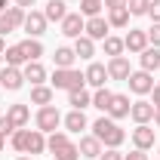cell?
<instances>
[{"label":"cell","instance_id":"obj_1","mask_svg":"<svg viewBox=\"0 0 160 160\" xmlns=\"http://www.w3.org/2000/svg\"><path fill=\"white\" fill-rule=\"evenodd\" d=\"M92 136L105 145V148H120L123 142H126V132L120 129L117 120H111L108 114H102L96 123H92Z\"/></svg>","mask_w":160,"mask_h":160},{"label":"cell","instance_id":"obj_2","mask_svg":"<svg viewBox=\"0 0 160 160\" xmlns=\"http://www.w3.org/2000/svg\"><path fill=\"white\" fill-rule=\"evenodd\" d=\"M49 86H52V89H65V92H71V89L86 86V77H83V71H77V68H56Z\"/></svg>","mask_w":160,"mask_h":160},{"label":"cell","instance_id":"obj_3","mask_svg":"<svg viewBox=\"0 0 160 160\" xmlns=\"http://www.w3.org/2000/svg\"><path fill=\"white\" fill-rule=\"evenodd\" d=\"M34 126H37L40 132H56L62 126V114L56 105H43V108H37V117H34Z\"/></svg>","mask_w":160,"mask_h":160},{"label":"cell","instance_id":"obj_4","mask_svg":"<svg viewBox=\"0 0 160 160\" xmlns=\"http://www.w3.org/2000/svg\"><path fill=\"white\" fill-rule=\"evenodd\" d=\"M126 83H129V92H136V96H148L151 89H154V74L151 71H132L129 77H126Z\"/></svg>","mask_w":160,"mask_h":160},{"label":"cell","instance_id":"obj_5","mask_svg":"<svg viewBox=\"0 0 160 160\" xmlns=\"http://www.w3.org/2000/svg\"><path fill=\"white\" fill-rule=\"evenodd\" d=\"M154 139H157V129H154L151 123H139V126L132 129V145H136L139 151H151V148H154Z\"/></svg>","mask_w":160,"mask_h":160},{"label":"cell","instance_id":"obj_6","mask_svg":"<svg viewBox=\"0 0 160 160\" xmlns=\"http://www.w3.org/2000/svg\"><path fill=\"white\" fill-rule=\"evenodd\" d=\"M46 25H49V22H46V16H43V12H37V9H28V16H25V25H22V28H25V31H28V37H43V34H46Z\"/></svg>","mask_w":160,"mask_h":160},{"label":"cell","instance_id":"obj_7","mask_svg":"<svg viewBox=\"0 0 160 160\" xmlns=\"http://www.w3.org/2000/svg\"><path fill=\"white\" fill-rule=\"evenodd\" d=\"M59 25H62V34H65V37L77 40V37H83V28H86V19H83L80 12H68V16H65V19H62Z\"/></svg>","mask_w":160,"mask_h":160},{"label":"cell","instance_id":"obj_8","mask_svg":"<svg viewBox=\"0 0 160 160\" xmlns=\"http://www.w3.org/2000/svg\"><path fill=\"white\" fill-rule=\"evenodd\" d=\"M0 86H3V89H9V92L22 89V86H25V74H22V68L3 65V71H0Z\"/></svg>","mask_w":160,"mask_h":160},{"label":"cell","instance_id":"obj_9","mask_svg":"<svg viewBox=\"0 0 160 160\" xmlns=\"http://www.w3.org/2000/svg\"><path fill=\"white\" fill-rule=\"evenodd\" d=\"M123 46L129 49V52H136L139 56L142 49H148L151 43H148V31H142V28H129L126 31V37H123Z\"/></svg>","mask_w":160,"mask_h":160},{"label":"cell","instance_id":"obj_10","mask_svg":"<svg viewBox=\"0 0 160 160\" xmlns=\"http://www.w3.org/2000/svg\"><path fill=\"white\" fill-rule=\"evenodd\" d=\"M129 117H132L136 126H139V123H151V120H154V105L145 102V99H136L129 105Z\"/></svg>","mask_w":160,"mask_h":160},{"label":"cell","instance_id":"obj_11","mask_svg":"<svg viewBox=\"0 0 160 160\" xmlns=\"http://www.w3.org/2000/svg\"><path fill=\"white\" fill-rule=\"evenodd\" d=\"M83 34H86L89 40H105L108 34H111V25H108V19H102V16H92V19H86Z\"/></svg>","mask_w":160,"mask_h":160},{"label":"cell","instance_id":"obj_12","mask_svg":"<svg viewBox=\"0 0 160 160\" xmlns=\"http://www.w3.org/2000/svg\"><path fill=\"white\" fill-rule=\"evenodd\" d=\"M108 80H126L132 74V68H129V59L126 56H114V59H108Z\"/></svg>","mask_w":160,"mask_h":160},{"label":"cell","instance_id":"obj_13","mask_svg":"<svg viewBox=\"0 0 160 160\" xmlns=\"http://www.w3.org/2000/svg\"><path fill=\"white\" fill-rule=\"evenodd\" d=\"M83 77H86V86H92V89H99L108 83V68L102 65V62H89V68L83 71Z\"/></svg>","mask_w":160,"mask_h":160},{"label":"cell","instance_id":"obj_14","mask_svg":"<svg viewBox=\"0 0 160 160\" xmlns=\"http://www.w3.org/2000/svg\"><path fill=\"white\" fill-rule=\"evenodd\" d=\"M62 126H65V132H83V129L89 126V120H86V114H83V111L71 108V111L62 117Z\"/></svg>","mask_w":160,"mask_h":160},{"label":"cell","instance_id":"obj_15","mask_svg":"<svg viewBox=\"0 0 160 160\" xmlns=\"http://www.w3.org/2000/svg\"><path fill=\"white\" fill-rule=\"evenodd\" d=\"M129 96H123V92H114V99H111V105H108V117L111 120H123L129 117Z\"/></svg>","mask_w":160,"mask_h":160},{"label":"cell","instance_id":"obj_16","mask_svg":"<svg viewBox=\"0 0 160 160\" xmlns=\"http://www.w3.org/2000/svg\"><path fill=\"white\" fill-rule=\"evenodd\" d=\"M77 148H80V157H92V160H99V154L105 151V145H102L92 132H89V136H80Z\"/></svg>","mask_w":160,"mask_h":160},{"label":"cell","instance_id":"obj_17","mask_svg":"<svg viewBox=\"0 0 160 160\" xmlns=\"http://www.w3.org/2000/svg\"><path fill=\"white\" fill-rule=\"evenodd\" d=\"M6 117L12 120V126H16V129H25V126H28V120H31V108H28V105H9V108H6Z\"/></svg>","mask_w":160,"mask_h":160},{"label":"cell","instance_id":"obj_18","mask_svg":"<svg viewBox=\"0 0 160 160\" xmlns=\"http://www.w3.org/2000/svg\"><path fill=\"white\" fill-rule=\"evenodd\" d=\"M46 151V132L40 129H28V142H25V154H43Z\"/></svg>","mask_w":160,"mask_h":160},{"label":"cell","instance_id":"obj_19","mask_svg":"<svg viewBox=\"0 0 160 160\" xmlns=\"http://www.w3.org/2000/svg\"><path fill=\"white\" fill-rule=\"evenodd\" d=\"M22 74H25V80H31V86L46 83V68H43L40 62H28V65H22Z\"/></svg>","mask_w":160,"mask_h":160},{"label":"cell","instance_id":"obj_20","mask_svg":"<svg viewBox=\"0 0 160 160\" xmlns=\"http://www.w3.org/2000/svg\"><path fill=\"white\" fill-rule=\"evenodd\" d=\"M139 65H142V71H157L160 68V49L157 46H148V49H142L139 52Z\"/></svg>","mask_w":160,"mask_h":160},{"label":"cell","instance_id":"obj_21","mask_svg":"<svg viewBox=\"0 0 160 160\" xmlns=\"http://www.w3.org/2000/svg\"><path fill=\"white\" fill-rule=\"evenodd\" d=\"M68 105H71V108H77V111H83V108H89V105H92V92H89L86 86L71 89V92H68Z\"/></svg>","mask_w":160,"mask_h":160},{"label":"cell","instance_id":"obj_22","mask_svg":"<svg viewBox=\"0 0 160 160\" xmlns=\"http://www.w3.org/2000/svg\"><path fill=\"white\" fill-rule=\"evenodd\" d=\"M52 96H56V89L52 86H46V83H40V86H31V105H52Z\"/></svg>","mask_w":160,"mask_h":160},{"label":"cell","instance_id":"obj_23","mask_svg":"<svg viewBox=\"0 0 160 160\" xmlns=\"http://www.w3.org/2000/svg\"><path fill=\"white\" fill-rule=\"evenodd\" d=\"M0 59L6 62V65H12V68H22V65H28V56H25L22 43H16V46H6V52H3Z\"/></svg>","mask_w":160,"mask_h":160},{"label":"cell","instance_id":"obj_24","mask_svg":"<svg viewBox=\"0 0 160 160\" xmlns=\"http://www.w3.org/2000/svg\"><path fill=\"white\" fill-rule=\"evenodd\" d=\"M43 16H46V22H62L68 16V3L65 0H49L46 9H43Z\"/></svg>","mask_w":160,"mask_h":160},{"label":"cell","instance_id":"obj_25","mask_svg":"<svg viewBox=\"0 0 160 160\" xmlns=\"http://www.w3.org/2000/svg\"><path fill=\"white\" fill-rule=\"evenodd\" d=\"M74 59H77L74 46H59V49L52 52V62H56V68H74Z\"/></svg>","mask_w":160,"mask_h":160},{"label":"cell","instance_id":"obj_26","mask_svg":"<svg viewBox=\"0 0 160 160\" xmlns=\"http://www.w3.org/2000/svg\"><path fill=\"white\" fill-rule=\"evenodd\" d=\"M114 99V92L108 89V86H99V89H92V108H99L102 114H108V105Z\"/></svg>","mask_w":160,"mask_h":160},{"label":"cell","instance_id":"obj_27","mask_svg":"<svg viewBox=\"0 0 160 160\" xmlns=\"http://www.w3.org/2000/svg\"><path fill=\"white\" fill-rule=\"evenodd\" d=\"M74 52H77V59H92L96 56V40H89L86 34L77 37L74 40Z\"/></svg>","mask_w":160,"mask_h":160},{"label":"cell","instance_id":"obj_28","mask_svg":"<svg viewBox=\"0 0 160 160\" xmlns=\"http://www.w3.org/2000/svg\"><path fill=\"white\" fill-rule=\"evenodd\" d=\"M102 46H105V56L108 59H114V56H123V37H114V34H108V37L102 40Z\"/></svg>","mask_w":160,"mask_h":160},{"label":"cell","instance_id":"obj_29","mask_svg":"<svg viewBox=\"0 0 160 160\" xmlns=\"http://www.w3.org/2000/svg\"><path fill=\"white\" fill-rule=\"evenodd\" d=\"M22 49H25L28 62H40V56H43V43H40L37 37H28V40H22Z\"/></svg>","mask_w":160,"mask_h":160},{"label":"cell","instance_id":"obj_30","mask_svg":"<svg viewBox=\"0 0 160 160\" xmlns=\"http://www.w3.org/2000/svg\"><path fill=\"white\" fill-rule=\"evenodd\" d=\"M108 25L111 28H126L129 25V9H108Z\"/></svg>","mask_w":160,"mask_h":160},{"label":"cell","instance_id":"obj_31","mask_svg":"<svg viewBox=\"0 0 160 160\" xmlns=\"http://www.w3.org/2000/svg\"><path fill=\"white\" fill-rule=\"evenodd\" d=\"M102 6H105V0H80V16L83 19L102 16Z\"/></svg>","mask_w":160,"mask_h":160},{"label":"cell","instance_id":"obj_32","mask_svg":"<svg viewBox=\"0 0 160 160\" xmlns=\"http://www.w3.org/2000/svg\"><path fill=\"white\" fill-rule=\"evenodd\" d=\"M68 132H62V129H56V132H49V139H46V151H49V154H56V151H59L62 145H68Z\"/></svg>","mask_w":160,"mask_h":160},{"label":"cell","instance_id":"obj_33","mask_svg":"<svg viewBox=\"0 0 160 160\" xmlns=\"http://www.w3.org/2000/svg\"><path fill=\"white\" fill-rule=\"evenodd\" d=\"M52 157H56V160H80V148L74 145V142H68V145H62Z\"/></svg>","mask_w":160,"mask_h":160},{"label":"cell","instance_id":"obj_34","mask_svg":"<svg viewBox=\"0 0 160 160\" xmlns=\"http://www.w3.org/2000/svg\"><path fill=\"white\" fill-rule=\"evenodd\" d=\"M148 6H151V0H126L129 16H148Z\"/></svg>","mask_w":160,"mask_h":160},{"label":"cell","instance_id":"obj_35","mask_svg":"<svg viewBox=\"0 0 160 160\" xmlns=\"http://www.w3.org/2000/svg\"><path fill=\"white\" fill-rule=\"evenodd\" d=\"M9 142H12V148H16L19 154H25V142H28V129H16V132L9 136Z\"/></svg>","mask_w":160,"mask_h":160},{"label":"cell","instance_id":"obj_36","mask_svg":"<svg viewBox=\"0 0 160 160\" xmlns=\"http://www.w3.org/2000/svg\"><path fill=\"white\" fill-rule=\"evenodd\" d=\"M16 28H19V25L12 22V16H9V12H0V37H6V34H12Z\"/></svg>","mask_w":160,"mask_h":160},{"label":"cell","instance_id":"obj_37","mask_svg":"<svg viewBox=\"0 0 160 160\" xmlns=\"http://www.w3.org/2000/svg\"><path fill=\"white\" fill-rule=\"evenodd\" d=\"M148 43H151V46H157V49H160V22H154V25L148 28Z\"/></svg>","mask_w":160,"mask_h":160},{"label":"cell","instance_id":"obj_38","mask_svg":"<svg viewBox=\"0 0 160 160\" xmlns=\"http://www.w3.org/2000/svg\"><path fill=\"white\" fill-rule=\"evenodd\" d=\"M12 132H16V126H12V120H9V117H0V136L6 139V136H12Z\"/></svg>","mask_w":160,"mask_h":160},{"label":"cell","instance_id":"obj_39","mask_svg":"<svg viewBox=\"0 0 160 160\" xmlns=\"http://www.w3.org/2000/svg\"><path fill=\"white\" fill-rule=\"evenodd\" d=\"M99 160H123V154H120L117 148H105V151L99 154Z\"/></svg>","mask_w":160,"mask_h":160},{"label":"cell","instance_id":"obj_40","mask_svg":"<svg viewBox=\"0 0 160 160\" xmlns=\"http://www.w3.org/2000/svg\"><path fill=\"white\" fill-rule=\"evenodd\" d=\"M148 19H151V22H160V0H151V6H148Z\"/></svg>","mask_w":160,"mask_h":160},{"label":"cell","instance_id":"obj_41","mask_svg":"<svg viewBox=\"0 0 160 160\" xmlns=\"http://www.w3.org/2000/svg\"><path fill=\"white\" fill-rule=\"evenodd\" d=\"M123 160H148V151H129V154H123Z\"/></svg>","mask_w":160,"mask_h":160},{"label":"cell","instance_id":"obj_42","mask_svg":"<svg viewBox=\"0 0 160 160\" xmlns=\"http://www.w3.org/2000/svg\"><path fill=\"white\" fill-rule=\"evenodd\" d=\"M126 0H105V9H123Z\"/></svg>","mask_w":160,"mask_h":160},{"label":"cell","instance_id":"obj_43","mask_svg":"<svg viewBox=\"0 0 160 160\" xmlns=\"http://www.w3.org/2000/svg\"><path fill=\"white\" fill-rule=\"evenodd\" d=\"M151 96H154V102H151V105H154V108H160V83H154V89H151Z\"/></svg>","mask_w":160,"mask_h":160},{"label":"cell","instance_id":"obj_44","mask_svg":"<svg viewBox=\"0 0 160 160\" xmlns=\"http://www.w3.org/2000/svg\"><path fill=\"white\" fill-rule=\"evenodd\" d=\"M34 3H37V0H16V6H22V9H31Z\"/></svg>","mask_w":160,"mask_h":160},{"label":"cell","instance_id":"obj_45","mask_svg":"<svg viewBox=\"0 0 160 160\" xmlns=\"http://www.w3.org/2000/svg\"><path fill=\"white\" fill-rule=\"evenodd\" d=\"M154 123L160 126V108H154Z\"/></svg>","mask_w":160,"mask_h":160},{"label":"cell","instance_id":"obj_46","mask_svg":"<svg viewBox=\"0 0 160 160\" xmlns=\"http://www.w3.org/2000/svg\"><path fill=\"white\" fill-rule=\"evenodd\" d=\"M6 3H9V0H0V12H6V9H9Z\"/></svg>","mask_w":160,"mask_h":160},{"label":"cell","instance_id":"obj_47","mask_svg":"<svg viewBox=\"0 0 160 160\" xmlns=\"http://www.w3.org/2000/svg\"><path fill=\"white\" fill-rule=\"evenodd\" d=\"M3 52H6V43H3V37H0V56H3Z\"/></svg>","mask_w":160,"mask_h":160},{"label":"cell","instance_id":"obj_48","mask_svg":"<svg viewBox=\"0 0 160 160\" xmlns=\"http://www.w3.org/2000/svg\"><path fill=\"white\" fill-rule=\"evenodd\" d=\"M16 160H34V157H31V154H22V157H16Z\"/></svg>","mask_w":160,"mask_h":160},{"label":"cell","instance_id":"obj_49","mask_svg":"<svg viewBox=\"0 0 160 160\" xmlns=\"http://www.w3.org/2000/svg\"><path fill=\"white\" fill-rule=\"evenodd\" d=\"M3 142H6V139H3V136H0V151H3Z\"/></svg>","mask_w":160,"mask_h":160},{"label":"cell","instance_id":"obj_50","mask_svg":"<svg viewBox=\"0 0 160 160\" xmlns=\"http://www.w3.org/2000/svg\"><path fill=\"white\" fill-rule=\"evenodd\" d=\"M0 96H3V86H0Z\"/></svg>","mask_w":160,"mask_h":160},{"label":"cell","instance_id":"obj_51","mask_svg":"<svg viewBox=\"0 0 160 160\" xmlns=\"http://www.w3.org/2000/svg\"><path fill=\"white\" fill-rule=\"evenodd\" d=\"M157 151H160V148H157ZM157 160H160V154H157Z\"/></svg>","mask_w":160,"mask_h":160},{"label":"cell","instance_id":"obj_52","mask_svg":"<svg viewBox=\"0 0 160 160\" xmlns=\"http://www.w3.org/2000/svg\"><path fill=\"white\" fill-rule=\"evenodd\" d=\"M65 3H71V0H65Z\"/></svg>","mask_w":160,"mask_h":160}]
</instances>
